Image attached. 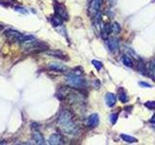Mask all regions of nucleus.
I'll return each mask as SVG.
<instances>
[{
	"label": "nucleus",
	"mask_w": 155,
	"mask_h": 145,
	"mask_svg": "<svg viewBox=\"0 0 155 145\" xmlns=\"http://www.w3.org/2000/svg\"><path fill=\"white\" fill-rule=\"evenodd\" d=\"M99 124V115L97 113H93L87 119V125L89 127H96Z\"/></svg>",
	"instance_id": "423d86ee"
},
{
	"label": "nucleus",
	"mask_w": 155,
	"mask_h": 145,
	"mask_svg": "<svg viewBox=\"0 0 155 145\" xmlns=\"http://www.w3.org/2000/svg\"><path fill=\"white\" fill-rule=\"evenodd\" d=\"M108 47L110 48L112 52H116L119 47V43H118V40L116 38H110L108 40Z\"/></svg>",
	"instance_id": "39448f33"
},
{
	"label": "nucleus",
	"mask_w": 155,
	"mask_h": 145,
	"mask_svg": "<svg viewBox=\"0 0 155 145\" xmlns=\"http://www.w3.org/2000/svg\"><path fill=\"white\" fill-rule=\"evenodd\" d=\"M122 62H123V64L125 65V66H127V67H132V66H133V62H132V60L128 57L127 55L123 56Z\"/></svg>",
	"instance_id": "2eb2a0df"
},
{
	"label": "nucleus",
	"mask_w": 155,
	"mask_h": 145,
	"mask_svg": "<svg viewBox=\"0 0 155 145\" xmlns=\"http://www.w3.org/2000/svg\"><path fill=\"white\" fill-rule=\"evenodd\" d=\"M32 137L36 141V143H38V144H45V143H46L44 136L42 135V133H39V132H34V133H33Z\"/></svg>",
	"instance_id": "1a4fd4ad"
},
{
	"label": "nucleus",
	"mask_w": 155,
	"mask_h": 145,
	"mask_svg": "<svg viewBox=\"0 0 155 145\" xmlns=\"http://www.w3.org/2000/svg\"><path fill=\"white\" fill-rule=\"evenodd\" d=\"M49 68L52 71H56V72H65L68 69L66 65L61 63H50L49 65Z\"/></svg>",
	"instance_id": "0eeeda50"
},
{
	"label": "nucleus",
	"mask_w": 155,
	"mask_h": 145,
	"mask_svg": "<svg viewBox=\"0 0 155 145\" xmlns=\"http://www.w3.org/2000/svg\"><path fill=\"white\" fill-rule=\"evenodd\" d=\"M48 54L53 55V56H55V57H62V56H63V53L60 52H48Z\"/></svg>",
	"instance_id": "aec40b11"
},
{
	"label": "nucleus",
	"mask_w": 155,
	"mask_h": 145,
	"mask_svg": "<svg viewBox=\"0 0 155 145\" xmlns=\"http://www.w3.org/2000/svg\"><path fill=\"white\" fill-rule=\"evenodd\" d=\"M58 126L64 133L68 135H76L78 132V127L73 120V115L69 110H62L58 117Z\"/></svg>",
	"instance_id": "f257e3e1"
},
{
	"label": "nucleus",
	"mask_w": 155,
	"mask_h": 145,
	"mask_svg": "<svg viewBox=\"0 0 155 145\" xmlns=\"http://www.w3.org/2000/svg\"><path fill=\"white\" fill-rule=\"evenodd\" d=\"M100 0H94V1L92 2L91 6H90V10L93 11V13H97L98 10H99V7H100Z\"/></svg>",
	"instance_id": "9d476101"
},
{
	"label": "nucleus",
	"mask_w": 155,
	"mask_h": 145,
	"mask_svg": "<svg viewBox=\"0 0 155 145\" xmlns=\"http://www.w3.org/2000/svg\"><path fill=\"white\" fill-rule=\"evenodd\" d=\"M92 64H93V66H94L95 68H96V70H97V71H100V70L103 68V64L101 63L100 61L93 60V61H92Z\"/></svg>",
	"instance_id": "f3484780"
},
{
	"label": "nucleus",
	"mask_w": 155,
	"mask_h": 145,
	"mask_svg": "<svg viewBox=\"0 0 155 145\" xmlns=\"http://www.w3.org/2000/svg\"><path fill=\"white\" fill-rule=\"evenodd\" d=\"M138 71L141 73V74H143L145 72V64H143V61H139V64H138Z\"/></svg>",
	"instance_id": "a211bd4d"
},
{
	"label": "nucleus",
	"mask_w": 155,
	"mask_h": 145,
	"mask_svg": "<svg viewBox=\"0 0 155 145\" xmlns=\"http://www.w3.org/2000/svg\"><path fill=\"white\" fill-rule=\"evenodd\" d=\"M106 103H107V106L110 107H112L116 103V98H115V96L112 93H108L106 95Z\"/></svg>",
	"instance_id": "6e6552de"
},
{
	"label": "nucleus",
	"mask_w": 155,
	"mask_h": 145,
	"mask_svg": "<svg viewBox=\"0 0 155 145\" xmlns=\"http://www.w3.org/2000/svg\"><path fill=\"white\" fill-rule=\"evenodd\" d=\"M145 107L149 109H155V102H147V103H145Z\"/></svg>",
	"instance_id": "412c9836"
},
{
	"label": "nucleus",
	"mask_w": 155,
	"mask_h": 145,
	"mask_svg": "<svg viewBox=\"0 0 155 145\" xmlns=\"http://www.w3.org/2000/svg\"><path fill=\"white\" fill-rule=\"evenodd\" d=\"M150 122L151 123H155V114L152 116V118L150 119Z\"/></svg>",
	"instance_id": "393cba45"
},
{
	"label": "nucleus",
	"mask_w": 155,
	"mask_h": 145,
	"mask_svg": "<svg viewBox=\"0 0 155 145\" xmlns=\"http://www.w3.org/2000/svg\"><path fill=\"white\" fill-rule=\"evenodd\" d=\"M15 11H17V12H19L21 14H26V10L24 9V8H22L21 6H15Z\"/></svg>",
	"instance_id": "4be33fe9"
},
{
	"label": "nucleus",
	"mask_w": 155,
	"mask_h": 145,
	"mask_svg": "<svg viewBox=\"0 0 155 145\" xmlns=\"http://www.w3.org/2000/svg\"><path fill=\"white\" fill-rule=\"evenodd\" d=\"M118 99H119L121 103H126L128 101V97L126 95V93H120L119 96H118Z\"/></svg>",
	"instance_id": "dca6fc26"
},
{
	"label": "nucleus",
	"mask_w": 155,
	"mask_h": 145,
	"mask_svg": "<svg viewBox=\"0 0 155 145\" xmlns=\"http://www.w3.org/2000/svg\"><path fill=\"white\" fill-rule=\"evenodd\" d=\"M67 82L71 87L81 88L84 86V79L78 75H70L67 76Z\"/></svg>",
	"instance_id": "f03ea898"
},
{
	"label": "nucleus",
	"mask_w": 155,
	"mask_h": 145,
	"mask_svg": "<svg viewBox=\"0 0 155 145\" xmlns=\"http://www.w3.org/2000/svg\"><path fill=\"white\" fill-rule=\"evenodd\" d=\"M54 9L56 15L59 16L62 19H68V13L66 11V8L64 7V5L59 4V3H54Z\"/></svg>",
	"instance_id": "7ed1b4c3"
},
{
	"label": "nucleus",
	"mask_w": 155,
	"mask_h": 145,
	"mask_svg": "<svg viewBox=\"0 0 155 145\" xmlns=\"http://www.w3.org/2000/svg\"><path fill=\"white\" fill-rule=\"evenodd\" d=\"M6 35L8 37H13V38H19V37L21 36V34L18 32V31H15V30H12V29H10V30H7L6 31Z\"/></svg>",
	"instance_id": "9b49d317"
},
{
	"label": "nucleus",
	"mask_w": 155,
	"mask_h": 145,
	"mask_svg": "<svg viewBox=\"0 0 155 145\" xmlns=\"http://www.w3.org/2000/svg\"><path fill=\"white\" fill-rule=\"evenodd\" d=\"M117 118H118V114H117V113H112V114L110 115V121H111L112 124H115V122H116Z\"/></svg>",
	"instance_id": "6ab92c4d"
},
{
	"label": "nucleus",
	"mask_w": 155,
	"mask_h": 145,
	"mask_svg": "<svg viewBox=\"0 0 155 145\" xmlns=\"http://www.w3.org/2000/svg\"><path fill=\"white\" fill-rule=\"evenodd\" d=\"M111 31L114 34H118V33H119V31H120L119 24H118L117 22H114V24L111 25Z\"/></svg>",
	"instance_id": "4468645a"
},
{
	"label": "nucleus",
	"mask_w": 155,
	"mask_h": 145,
	"mask_svg": "<svg viewBox=\"0 0 155 145\" xmlns=\"http://www.w3.org/2000/svg\"><path fill=\"white\" fill-rule=\"evenodd\" d=\"M52 22L53 26H59V25L62 24V19H61L59 16L56 15V16H52Z\"/></svg>",
	"instance_id": "ddd939ff"
},
{
	"label": "nucleus",
	"mask_w": 155,
	"mask_h": 145,
	"mask_svg": "<svg viewBox=\"0 0 155 145\" xmlns=\"http://www.w3.org/2000/svg\"><path fill=\"white\" fill-rule=\"evenodd\" d=\"M49 143L52 145H58L63 143V137H62L61 135H58V133H54V135H52L49 139Z\"/></svg>",
	"instance_id": "20e7f679"
},
{
	"label": "nucleus",
	"mask_w": 155,
	"mask_h": 145,
	"mask_svg": "<svg viewBox=\"0 0 155 145\" xmlns=\"http://www.w3.org/2000/svg\"><path fill=\"white\" fill-rule=\"evenodd\" d=\"M121 138L123 139L125 142H128V143H133V142H137V138L133 137V136H130V135H121Z\"/></svg>",
	"instance_id": "f8f14e48"
},
{
	"label": "nucleus",
	"mask_w": 155,
	"mask_h": 145,
	"mask_svg": "<svg viewBox=\"0 0 155 145\" xmlns=\"http://www.w3.org/2000/svg\"><path fill=\"white\" fill-rule=\"evenodd\" d=\"M151 69H152V73L155 75V59L152 61V63H151Z\"/></svg>",
	"instance_id": "5701e85b"
},
{
	"label": "nucleus",
	"mask_w": 155,
	"mask_h": 145,
	"mask_svg": "<svg viewBox=\"0 0 155 145\" xmlns=\"http://www.w3.org/2000/svg\"><path fill=\"white\" fill-rule=\"evenodd\" d=\"M140 85L141 86H145V87H151V85L150 84H148V83H146V82H140Z\"/></svg>",
	"instance_id": "b1692460"
}]
</instances>
